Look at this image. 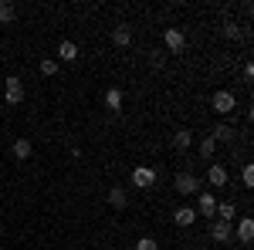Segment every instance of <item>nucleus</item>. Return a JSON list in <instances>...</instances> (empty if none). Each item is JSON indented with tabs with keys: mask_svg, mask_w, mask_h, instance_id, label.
<instances>
[{
	"mask_svg": "<svg viewBox=\"0 0 254 250\" xmlns=\"http://www.w3.org/2000/svg\"><path fill=\"white\" fill-rule=\"evenodd\" d=\"M163 41H166V51H170V54H180L183 44H187V38H183L180 27H166V31H163Z\"/></svg>",
	"mask_w": 254,
	"mask_h": 250,
	"instance_id": "20e7f679",
	"label": "nucleus"
},
{
	"mask_svg": "<svg viewBox=\"0 0 254 250\" xmlns=\"http://www.w3.org/2000/svg\"><path fill=\"white\" fill-rule=\"evenodd\" d=\"M153 183H156V173L149 166H139L136 173H132V186H139V190H149Z\"/></svg>",
	"mask_w": 254,
	"mask_h": 250,
	"instance_id": "39448f33",
	"label": "nucleus"
},
{
	"mask_svg": "<svg viewBox=\"0 0 254 250\" xmlns=\"http://www.w3.org/2000/svg\"><path fill=\"white\" fill-rule=\"evenodd\" d=\"M241 179H244V186L251 190V186H254V166H244V173H241Z\"/></svg>",
	"mask_w": 254,
	"mask_h": 250,
	"instance_id": "393cba45",
	"label": "nucleus"
},
{
	"mask_svg": "<svg viewBox=\"0 0 254 250\" xmlns=\"http://www.w3.org/2000/svg\"><path fill=\"white\" fill-rule=\"evenodd\" d=\"M210 105H214V112H217V115H231V112L237 108V98L231 95V92H214Z\"/></svg>",
	"mask_w": 254,
	"mask_h": 250,
	"instance_id": "f257e3e1",
	"label": "nucleus"
},
{
	"mask_svg": "<svg viewBox=\"0 0 254 250\" xmlns=\"http://www.w3.org/2000/svg\"><path fill=\"white\" fill-rule=\"evenodd\" d=\"M41 75L55 78V75H58V61H55V58H44V61H41Z\"/></svg>",
	"mask_w": 254,
	"mask_h": 250,
	"instance_id": "412c9836",
	"label": "nucleus"
},
{
	"mask_svg": "<svg viewBox=\"0 0 254 250\" xmlns=\"http://www.w3.org/2000/svg\"><path fill=\"white\" fill-rule=\"evenodd\" d=\"M251 237H254V223L251 220H241V223H237V240H241V244H251Z\"/></svg>",
	"mask_w": 254,
	"mask_h": 250,
	"instance_id": "2eb2a0df",
	"label": "nucleus"
},
{
	"mask_svg": "<svg viewBox=\"0 0 254 250\" xmlns=\"http://www.w3.org/2000/svg\"><path fill=\"white\" fill-rule=\"evenodd\" d=\"M112 41H116V48H129V41H132V31L122 24V27H116V31H112Z\"/></svg>",
	"mask_w": 254,
	"mask_h": 250,
	"instance_id": "f8f14e48",
	"label": "nucleus"
},
{
	"mask_svg": "<svg viewBox=\"0 0 254 250\" xmlns=\"http://www.w3.org/2000/svg\"><path fill=\"white\" fill-rule=\"evenodd\" d=\"M210 237H214L217 244H227V240H234V230H231V223H227V220H214Z\"/></svg>",
	"mask_w": 254,
	"mask_h": 250,
	"instance_id": "423d86ee",
	"label": "nucleus"
},
{
	"mask_svg": "<svg viewBox=\"0 0 254 250\" xmlns=\"http://www.w3.org/2000/svg\"><path fill=\"white\" fill-rule=\"evenodd\" d=\"M196 250H207V247H196Z\"/></svg>",
	"mask_w": 254,
	"mask_h": 250,
	"instance_id": "a878e982",
	"label": "nucleus"
},
{
	"mask_svg": "<svg viewBox=\"0 0 254 250\" xmlns=\"http://www.w3.org/2000/svg\"><path fill=\"white\" fill-rule=\"evenodd\" d=\"M109 203H112L116 210H122V206L129 203V196H126V190H122V186H112V190H109Z\"/></svg>",
	"mask_w": 254,
	"mask_h": 250,
	"instance_id": "4468645a",
	"label": "nucleus"
},
{
	"mask_svg": "<svg viewBox=\"0 0 254 250\" xmlns=\"http://www.w3.org/2000/svg\"><path fill=\"white\" fill-rule=\"evenodd\" d=\"M210 139H214L217 146H220V142H234V125H227V122L214 125V135H210Z\"/></svg>",
	"mask_w": 254,
	"mask_h": 250,
	"instance_id": "1a4fd4ad",
	"label": "nucleus"
},
{
	"mask_svg": "<svg viewBox=\"0 0 254 250\" xmlns=\"http://www.w3.org/2000/svg\"><path fill=\"white\" fill-rule=\"evenodd\" d=\"M163 64H166V54H163V51H149V68H153V71H159Z\"/></svg>",
	"mask_w": 254,
	"mask_h": 250,
	"instance_id": "4be33fe9",
	"label": "nucleus"
},
{
	"mask_svg": "<svg viewBox=\"0 0 254 250\" xmlns=\"http://www.w3.org/2000/svg\"><path fill=\"white\" fill-rule=\"evenodd\" d=\"M136 250H159V244L153 240V237H139V240H136Z\"/></svg>",
	"mask_w": 254,
	"mask_h": 250,
	"instance_id": "5701e85b",
	"label": "nucleus"
},
{
	"mask_svg": "<svg viewBox=\"0 0 254 250\" xmlns=\"http://www.w3.org/2000/svg\"><path fill=\"white\" fill-rule=\"evenodd\" d=\"M105 105H109L112 112H119V108H122V88H109V92H105Z\"/></svg>",
	"mask_w": 254,
	"mask_h": 250,
	"instance_id": "f3484780",
	"label": "nucleus"
},
{
	"mask_svg": "<svg viewBox=\"0 0 254 250\" xmlns=\"http://www.w3.org/2000/svg\"><path fill=\"white\" fill-rule=\"evenodd\" d=\"M14 17H17V7L10 0H0V24H10Z\"/></svg>",
	"mask_w": 254,
	"mask_h": 250,
	"instance_id": "dca6fc26",
	"label": "nucleus"
},
{
	"mask_svg": "<svg viewBox=\"0 0 254 250\" xmlns=\"http://www.w3.org/2000/svg\"><path fill=\"white\" fill-rule=\"evenodd\" d=\"M173 186H176V193H180V196H193V193L200 190V179H196L193 173H180L173 179Z\"/></svg>",
	"mask_w": 254,
	"mask_h": 250,
	"instance_id": "7ed1b4c3",
	"label": "nucleus"
},
{
	"mask_svg": "<svg viewBox=\"0 0 254 250\" xmlns=\"http://www.w3.org/2000/svg\"><path fill=\"white\" fill-rule=\"evenodd\" d=\"M224 38H231V41L241 38V27H237L234 20H227V24H224Z\"/></svg>",
	"mask_w": 254,
	"mask_h": 250,
	"instance_id": "b1692460",
	"label": "nucleus"
},
{
	"mask_svg": "<svg viewBox=\"0 0 254 250\" xmlns=\"http://www.w3.org/2000/svg\"><path fill=\"white\" fill-rule=\"evenodd\" d=\"M3 98H7V105H20L24 101V81L17 75L7 78V85H3Z\"/></svg>",
	"mask_w": 254,
	"mask_h": 250,
	"instance_id": "f03ea898",
	"label": "nucleus"
},
{
	"mask_svg": "<svg viewBox=\"0 0 254 250\" xmlns=\"http://www.w3.org/2000/svg\"><path fill=\"white\" fill-rule=\"evenodd\" d=\"M214 216L231 223V220H234V203H217V213H214Z\"/></svg>",
	"mask_w": 254,
	"mask_h": 250,
	"instance_id": "6ab92c4d",
	"label": "nucleus"
},
{
	"mask_svg": "<svg viewBox=\"0 0 254 250\" xmlns=\"http://www.w3.org/2000/svg\"><path fill=\"white\" fill-rule=\"evenodd\" d=\"M173 146H176V149H190V146H193V132L180 129V132L173 135Z\"/></svg>",
	"mask_w": 254,
	"mask_h": 250,
	"instance_id": "a211bd4d",
	"label": "nucleus"
},
{
	"mask_svg": "<svg viewBox=\"0 0 254 250\" xmlns=\"http://www.w3.org/2000/svg\"><path fill=\"white\" fill-rule=\"evenodd\" d=\"M10 155H14V159H27V155H31V139H17V142L10 146Z\"/></svg>",
	"mask_w": 254,
	"mask_h": 250,
	"instance_id": "ddd939ff",
	"label": "nucleus"
},
{
	"mask_svg": "<svg viewBox=\"0 0 254 250\" xmlns=\"http://www.w3.org/2000/svg\"><path fill=\"white\" fill-rule=\"evenodd\" d=\"M214 152H217V142L210 139V135H203V139H200V155H203V159H210Z\"/></svg>",
	"mask_w": 254,
	"mask_h": 250,
	"instance_id": "aec40b11",
	"label": "nucleus"
},
{
	"mask_svg": "<svg viewBox=\"0 0 254 250\" xmlns=\"http://www.w3.org/2000/svg\"><path fill=\"white\" fill-rule=\"evenodd\" d=\"M227 179H231V176H227V169H224L220 162H214V166L207 169V183H210V186H227Z\"/></svg>",
	"mask_w": 254,
	"mask_h": 250,
	"instance_id": "6e6552de",
	"label": "nucleus"
},
{
	"mask_svg": "<svg viewBox=\"0 0 254 250\" xmlns=\"http://www.w3.org/2000/svg\"><path fill=\"white\" fill-rule=\"evenodd\" d=\"M78 58V44L75 41H61L58 44V61H75Z\"/></svg>",
	"mask_w": 254,
	"mask_h": 250,
	"instance_id": "9d476101",
	"label": "nucleus"
},
{
	"mask_svg": "<svg viewBox=\"0 0 254 250\" xmlns=\"http://www.w3.org/2000/svg\"><path fill=\"white\" fill-rule=\"evenodd\" d=\"M196 213H200V216H214V213H217V200H214V193H210V190L200 193V200H196Z\"/></svg>",
	"mask_w": 254,
	"mask_h": 250,
	"instance_id": "0eeeda50",
	"label": "nucleus"
},
{
	"mask_svg": "<svg viewBox=\"0 0 254 250\" xmlns=\"http://www.w3.org/2000/svg\"><path fill=\"white\" fill-rule=\"evenodd\" d=\"M173 220H176V227H193V220H196V210H193V206H180Z\"/></svg>",
	"mask_w": 254,
	"mask_h": 250,
	"instance_id": "9b49d317",
	"label": "nucleus"
}]
</instances>
